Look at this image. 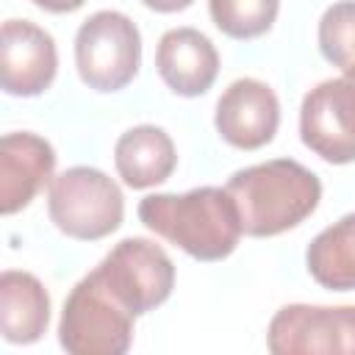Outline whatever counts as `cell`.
<instances>
[{
  "mask_svg": "<svg viewBox=\"0 0 355 355\" xmlns=\"http://www.w3.org/2000/svg\"><path fill=\"white\" fill-rule=\"evenodd\" d=\"M139 219L197 261L227 258L244 233L236 200L219 186H200L186 194H150L139 202Z\"/></svg>",
  "mask_w": 355,
  "mask_h": 355,
  "instance_id": "cell-1",
  "label": "cell"
},
{
  "mask_svg": "<svg viewBox=\"0 0 355 355\" xmlns=\"http://www.w3.org/2000/svg\"><path fill=\"white\" fill-rule=\"evenodd\" d=\"M225 189L236 200L244 236L255 239L297 227L322 200L319 178L291 158H275L239 169Z\"/></svg>",
  "mask_w": 355,
  "mask_h": 355,
  "instance_id": "cell-2",
  "label": "cell"
},
{
  "mask_svg": "<svg viewBox=\"0 0 355 355\" xmlns=\"http://www.w3.org/2000/svg\"><path fill=\"white\" fill-rule=\"evenodd\" d=\"M47 211L53 225L69 239L97 241L122 225L125 197L105 172L94 166H69L53 178Z\"/></svg>",
  "mask_w": 355,
  "mask_h": 355,
  "instance_id": "cell-3",
  "label": "cell"
},
{
  "mask_svg": "<svg viewBox=\"0 0 355 355\" xmlns=\"http://www.w3.org/2000/svg\"><path fill=\"white\" fill-rule=\"evenodd\" d=\"M133 319L136 313L89 272L64 302L58 341L72 355H122L133 341Z\"/></svg>",
  "mask_w": 355,
  "mask_h": 355,
  "instance_id": "cell-4",
  "label": "cell"
},
{
  "mask_svg": "<svg viewBox=\"0 0 355 355\" xmlns=\"http://www.w3.org/2000/svg\"><path fill=\"white\" fill-rule=\"evenodd\" d=\"M141 64V36L122 11H97L75 33V67L94 92L125 89Z\"/></svg>",
  "mask_w": 355,
  "mask_h": 355,
  "instance_id": "cell-5",
  "label": "cell"
},
{
  "mask_svg": "<svg viewBox=\"0 0 355 355\" xmlns=\"http://www.w3.org/2000/svg\"><path fill=\"white\" fill-rule=\"evenodd\" d=\"M103 286L136 316L169 300L175 266L169 255L150 239H122L94 269Z\"/></svg>",
  "mask_w": 355,
  "mask_h": 355,
  "instance_id": "cell-6",
  "label": "cell"
},
{
  "mask_svg": "<svg viewBox=\"0 0 355 355\" xmlns=\"http://www.w3.org/2000/svg\"><path fill=\"white\" fill-rule=\"evenodd\" d=\"M275 355H355V305H286L266 330Z\"/></svg>",
  "mask_w": 355,
  "mask_h": 355,
  "instance_id": "cell-7",
  "label": "cell"
},
{
  "mask_svg": "<svg viewBox=\"0 0 355 355\" xmlns=\"http://www.w3.org/2000/svg\"><path fill=\"white\" fill-rule=\"evenodd\" d=\"M300 136L327 164L355 161V72L322 80L302 97Z\"/></svg>",
  "mask_w": 355,
  "mask_h": 355,
  "instance_id": "cell-8",
  "label": "cell"
},
{
  "mask_svg": "<svg viewBox=\"0 0 355 355\" xmlns=\"http://www.w3.org/2000/svg\"><path fill=\"white\" fill-rule=\"evenodd\" d=\"M214 125L230 147L258 150L269 144L277 133L280 103L263 80L239 78L216 100Z\"/></svg>",
  "mask_w": 355,
  "mask_h": 355,
  "instance_id": "cell-9",
  "label": "cell"
},
{
  "mask_svg": "<svg viewBox=\"0 0 355 355\" xmlns=\"http://www.w3.org/2000/svg\"><path fill=\"white\" fill-rule=\"evenodd\" d=\"M58 69V53L53 36L28 22L6 19L0 44V75L3 89L14 97H36L50 89Z\"/></svg>",
  "mask_w": 355,
  "mask_h": 355,
  "instance_id": "cell-10",
  "label": "cell"
},
{
  "mask_svg": "<svg viewBox=\"0 0 355 355\" xmlns=\"http://www.w3.org/2000/svg\"><path fill=\"white\" fill-rule=\"evenodd\" d=\"M55 150L47 139L19 130L0 141V211H22L47 183H53Z\"/></svg>",
  "mask_w": 355,
  "mask_h": 355,
  "instance_id": "cell-11",
  "label": "cell"
},
{
  "mask_svg": "<svg viewBox=\"0 0 355 355\" xmlns=\"http://www.w3.org/2000/svg\"><path fill=\"white\" fill-rule=\"evenodd\" d=\"M155 69L175 94L200 97L216 80L219 53L214 42L197 28H172L158 42Z\"/></svg>",
  "mask_w": 355,
  "mask_h": 355,
  "instance_id": "cell-12",
  "label": "cell"
},
{
  "mask_svg": "<svg viewBox=\"0 0 355 355\" xmlns=\"http://www.w3.org/2000/svg\"><path fill=\"white\" fill-rule=\"evenodd\" d=\"M114 164L130 189H150L164 183L178 164L175 141L158 125H136L114 144Z\"/></svg>",
  "mask_w": 355,
  "mask_h": 355,
  "instance_id": "cell-13",
  "label": "cell"
},
{
  "mask_svg": "<svg viewBox=\"0 0 355 355\" xmlns=\"http://www.w3.org/2000/svg\"><path fill=\"white\" fill-rule=\"evenodd\" d=\"M50 322V297L31 272L8 269L0 275V330L11 344H33Z\"/></svg>",
  "mask_w": 355,
  "mask_h": 355,
  "instance_id": "cell-14",
  "label": "cell"
},
{
  "mask_svg": "<svg viewBox=\"0 0 355 355\" xmlns=\"http://www.w3.org/2000/svg\"><path fill=\"white\" fill-rule=\"evenodd\" d=\"M308 275L333 291L355 288V211L324 227L305 250Z\"/></svg>",
  "mask_w": 355,
  "mask_h": 355,
  "instance_id": "cell-15",
  "label": "cell"
},
{
  "mask_svg": "<svg viewBox=\"0 0 355 355\" xmlns=\"http://www.w3.org/2000/svg\"><path fill=\"white\" fill-rule=\"evenodd\" d=\"M280 0H208L214 25L230 39H258L263 36L275 17Z\"/></svg>",
  "mask_w": 355,
  "mask_h": 355,
  "instance_id": "cell-16",
  "label": "cell"
},
{
  "mask_svg": "<svg viewBox=\"0 0 355 355\" xmlns=\"http://www.w3.org/2000/svg\"><path fill=\"white\" fill-rule=\"evenodd\" d=\"M319 50L341 72H355V0L333 3L322 14Z\"/></svg>",
  "mask_w": 355,
  "mask_h": 355,
  "instance_id": "cell-17",
  "label": "cell"
},
{
  "mask_svg": "<svg viewBox=\"0 0 355 355\" xmlns=\"http://www.w3.org/2000/svg\"><path fill=\"white\" fill-rule=\"evenodd\" d=\"M33 3L50 14H69V11H78L86 0H33Z\"/></svg>",
  "mask_w": 355,
  "mask_h": 355,
  "instance_id": "cell-18",
  "label": "cell"
},
{
  "mask_svg": "<svg viewBox=\"0 0 355 355\" xmlns=\"http://www.w3.org/2000/svg\"><path fill=\"white\" fill-rule=\"evenodd\" d=\"M147 8H153V11H161V14H172V11H183V8H189L194 0H141Z\"/></svg>",
  "mask_w": 355,
  "mask_h": 355,
  "instance_id": "cell-19",
  "label": "cell"
}]
</instances>
